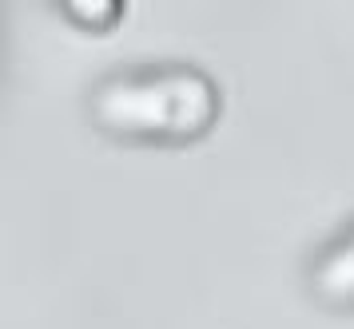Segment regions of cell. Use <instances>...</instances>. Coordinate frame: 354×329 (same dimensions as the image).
<instances>
[{"mask_svg":"<svg viewBox=\"0 0 354 329\" xmlns=\"http://www.w3.org/2000/svg\"><path fill=\"white\" fill-rule=\"evenodd\" d=\"M306 298L330 314H354V219L342 222L303 266Z\"/></svg>","mask_w":354,"mask_h":329,"instance_id":"7a4b0ae2","label":"cell"},{"mask_svg":"<svg viewBox=\"0 0 354 329\" xmlns=\"http://www.w3.org/2000/svg\"><path fill=\"white\" fill-rule=\"evenodd\" d=\"M219 115V83L179 60L112 68L88 92V123L131 147H192L215 131Z\"/></svg>","mask_w":354,"mask_h":329,"instance_id":"6da1fadb","label":"cell"},{"mask_svg":"<svg viewBox=\"0 0 354 329\" xmlns=\"http://www.w3.org/2000/svg\"><path fill=\"white\" fill-rule=\"evenodd\" d=\"M128 12V4H120V0H96V4H88V0H68L64 4V20H72L76 28L92 32V36H104V32H112L120 20Z\"/></svg>","mask_w":354,"mask_h":329,"instance_id":"3957f363","label":"cell"}]
</instances>
